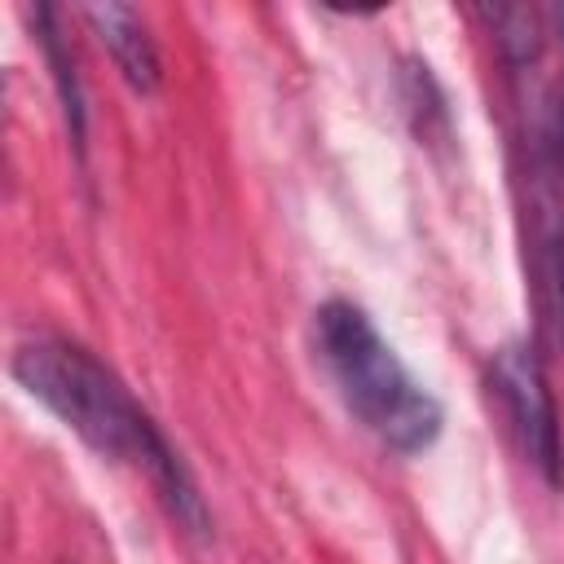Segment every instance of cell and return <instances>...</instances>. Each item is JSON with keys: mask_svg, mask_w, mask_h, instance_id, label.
Listing matches in <instances>:
<instances>
[{"mask_svg": "<svg viewBox=\"0 0 564 564\" xmlns=\"http://www.w3.org/2000/svg\"><path fill=\"white\" fill-rule=\"evenodd\" d=\"M13 379L44 401L88 449L110 458H132L150 471L163 507L181 529L194 538H207V507L176 458V449L163 441V432L150 423V414L123 392V383L79 344L66 339H31L13 352Z\"/></svg>", "mask_w": 564, "mask_h": 564, "instance_id": "1", "label": "cell"}, {"mask_svg": "<svg viewBox=\"0 0 564 564\" xmlns=\"http://www.w3.org/2000/svg\"><path fill=\"white\" fill-rule=\"evenodd\" d=\"M317 348L344 405L388 449L419 454L441 436L436 397L401 366V357L383 344V335L357 304L330 300L317 308Z\"/></svg>", "mask_w": 564, "mask_h": 564, "instance_id": "2", "label": "cell"}, {"mask_svg": "<svg viewBox=\"0 0 564 564\" xmlns=\"http://www.w3.org/2000/svg\"><path fill=\"white\" fill-rule=\"evenodd\" d=\"M494 392L507 410V423L524 449V458L542 471L546 485H564V436L555 419V401L538 357L524 344H507L489 366Z\"/></svg>", "mask_w": 564, "mask_h": 564, "instance_id": "3", "label": "cell"}, {"mask_svg": "<svg viewBox=\"0 0 564 564\" xmlns=\"http://www.w3.org/2000/svg\"><path fill=\"white\" fill-rule=\"evenodd\" d=\"M84 18L93 22L97 40H101L106 53L115 57V66H119V75L128 79V88L141 93V97H150V93L159 88V48H154V40H150L141 13L128 9V4L106 0V4H88Z\"/></svg>", "mask_w": 564, "mask_h": 564, "instance_id": "4", "label": "cell"}, {"mask_svg": "<svg viewBox=\"0 0 564 564\" xmlns=\"http://www.w3.org/2000/svg\"><path fill=\"white\" fill-rule=\"evenodd\" d=\"M40 40H44V53H48V66H53V79L62 88V110H66V123H70V137L75 145H84V101H79V88H75V75H70V53L62 48L57 40V26H53V9H40Z\"/></svg>", "mask_w": 564, "mask_h": 564, "instance_id": "5", "label": "cell"}, {"mask_svg": "<svg viewBox=\"0 0 564 564\" xmlns=\"http://www.w3.org/2000/svg\"><path fill=\"white\" fill-rule=\"evenodd\" d=\"M560 286H564V256H560Z\"/></svg>", "mask_w": 564, "mask_h": 564, "instance_id": "6", "label": "cell"}]
</instances>
